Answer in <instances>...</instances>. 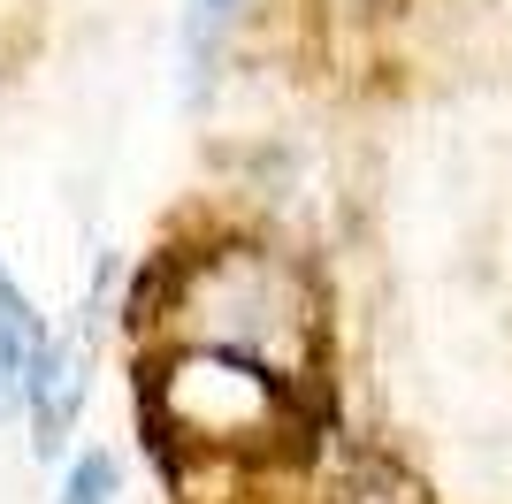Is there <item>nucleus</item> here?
Wrapping results in <instances>:
<instances>
[{
    "mask_svg": "<svg viewBox=\"0 0 512 504\" xmlns=\"http://www.w3.org/2000/svg\"><path fill=\"white\" fill-rule=\"evenodd\" d=\"M169 344H207V352L260 359L276 375L306 382L321 352V314L306 275L283 252L260 245H207V252H176L169 275L153 283L146 306Z\"/></svg>",
    "mask_w": 512,
    "mask_h": 504,
    "instance_id": "f257e3e1",
    "label": "nucleus"
},
{
    "mask_svg": "<svg viewBox=\"0 0 512 504\" xmlns=\"http://www.w3.org/2000/svg\"><path fill=\"white\" fill-rule=\"evenodd\" d=\"M146 420L153 451L169 459H283L306 436L299 382L207 344H169L146 359Z\"/></svg>",
    "mask_w": 512,
    "mask_h": 504,
    "instance_id": "f03ea898",
    "label": "nucleus"
},
{
    "mask_svg": "<svg viewBox=\"0 0 512 504\" xmlns=\"http://www.w3.org/2000/svg\"><path fill=\"white\" fill-rule=\"evenodd\" d=\"M23 405H31V443H39V451H62L69 420H77V405H85V359H77V344H54V336H46Z\"/></svg>",
    "mask_w": 512,
    "mask_h": 504,
    "instance_id": "7ed1b4c3",
    "label": "nucleus"
},
{
    "mask_svg": "<svg viewBox=\"0 0 512 504\" xmlns=\"http://www.w3.org/2000/svg\"><path fill=\"white\" fill-rule=\"evenodd\" d=\"M39 352H46V329H39V314H31V298L16 291V275L0 268V413L23 405Z\"/></svg>",
    "mask_w": 512,
    "mask_h": 504,
    "instance_id": "20e7f679",
    "label": "nucleus"
},
{
    "mask_svg": "<svg viewBox=\"0 0 512 504\" xmlns=\"http://www.w3.org/2000/svg\"><path fill=\"white\" fill-rule=\"evenodd\" d=\"M237 16H245V0H184V69H192V92L214 77Z\"/></svg>",
    "mask_w": 512,
    "mask_h": 504,
    "instance_id": "39448f33",
    "label": "nucleus"
},
{
    "mask_svg": "<svg viewBox=\"0 0 512 504\" xmlns=\"http://www.w3.org/2000/svg\"><path fill=\"white\" fill-rule=\"evenodd\" d=\"M115 497V459H77V474H69V489H62V504H107Z\"/></svg>",
    "mask_w": 512,
    "mask_h": 504,
    "instance_id": "423d86ee",
    "label": "nucleus"
}]
</instances>
